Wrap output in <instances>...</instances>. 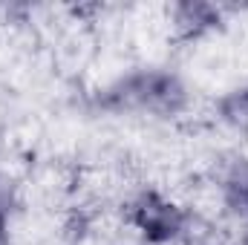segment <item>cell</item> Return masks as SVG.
Returning a JSON list of instances; mask_svg holds the SVG:
<instances>
[{"instance_id":"obj_1","label":"cell","mask_w":248,"mask_h":245,"mask_svg":"<svg viewBox=\"0 0 248 245\" xmlns=\"http://www.w3.org/2000/svg\"><path fill=\"white\" fill-rule=\"evenodd\" d=\"M0 228H3V219H0Z\"/></svg>"}]
</instances>
